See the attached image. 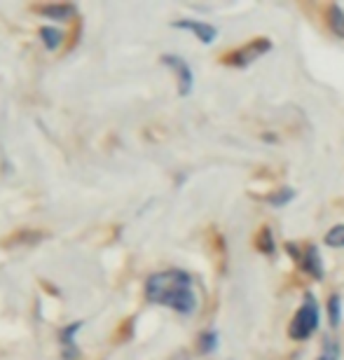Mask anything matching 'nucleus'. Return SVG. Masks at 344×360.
<instances>
[{
    "instance_id": "nucleus-15",
    "label": "nucleus",
    "mask_w": 344,
    "mask_h": 360,
    "mask_svg": "<svg viewBox=\"0 0 344 360\" xmlns=\"http://www.w3.org/2000/svg\"><path fill=\"white\" fill-rule=\"evenodd\" d=\"M340 344L333 340V337H328L326 344H324V349H321V356L319 360H340Z\"/></svg>"
},
{
    "instance_id": "nucleus-5",
    "label": "nucleus",
    "mask_w": 344,
    "mask_h": 360,
    "mask_svg": "<svg viewBox=\"0 0 344 360\" xmlns=\"http://www.w3.org/2000/svg\"><path fill=\"white\" fill-rule=\"evenodd\" d=\"M174 28L190 31L199 42H204V45H211V42H216V38H218L216 26L206 24V21H199V19H178V21H174Z\"/></svg>"
},
{
    "instance_id": "nucleus-10",
    "label": "nucleus",
    "mask_w": 344,
    "mask_h": 360,
    "mask_svg": "<svg viewBox=\"0 0 344 360\" xmlns=\"http://www.w3.org/2000/svg\"><path fill=\"white\" fill-rule=\"evenodd\" d=\"M328 28L344 40V10L340 5H331L328 7Z\"/></svg>"
},
{
    "instance_id": "nucleus-2",
    "label": "nucleus",
    "mask_w": 344,
    "mask_h": 360,
    "mask_svg": "<svg viewBox=\"0 0 344 360\" xmlns=\"http://www.w3.org/2000/svg\"><path fill=\"white\" fill-rule=\"evenodd\" d=\"M319 319H321V314H319L317 300H314L312 295H307L302 307H300L298 314L293 316V321L288 326V337L293 342H307L314 333H317Z\"/></svg>"
},
{
    "instance_id": "nucleus-14",
    "label": "nucleus",
    "mask_w": 344,
    "mask_h": 360,
    "mask_svg": "<svg viewBox=\"0 0 344 360\" xmlns=\"http://www.w3.org/2000/svg\"><path fill=\"white\" fill-rule=\"evenodd\" d=\"M328 248H344V225H335L331 232L326 234Z\"/></svg>"
},
{
    "instance_id": "nucleus-8",
    "label": "nucleus",
    "mask_w": 344,
    "mask_h": 360,
    "mask_svg": "<svg viewBox=\"0 0 344 360\" xmlns=\"http://www.w3.org/2000/svg\"><path fill=\"white\" fill-rule=\"evenodd\" d=\"M33 12L42 14L47 19L54 21H68L70 17H75V5L70 3H49V5H35Z\"/></svg>"
},
{
    "instance_id": "nucleus-12",
    "label": "nucleus",
    "mask_w": 344,
    "mask_h": 360,
    "mask_svg": "<svg viewBox=\"0 0 344 360\" xmlns=\"http://www.w3.org/2000/svg\"><path fill=\"white\" fill-rule=\"evenodd\" d=\"M293 199H295V190H293V187H279L274 194H269V197H267V201L274 208H281V206L288 204V201H293Z\"/></svg>"
},
{
    "instance_id": "nucleus-13",
    "label": "nucleus",
    "mask_w": 344,
    "mask_h": 360,
    "mask_svg": "<svg viewBox=\"0 0 344 360\" xmlns=\"http://www.w3.org/2000/svg\"><path fill=\"white\" fill-rule=\"evenodd\" d=\"M328 319H331L333 328H338L342 323V300H340V295H331V297H328Z\"/></svg>"
},
{
    "instance_id": "nucleus-3",
    "label": "nucleus",
    "mask_w": 344,
    "mask_h": 360,
    "mask_svg": "<svg viewBox=\"0 0 344 360\" xmlns=\"http://www.w3.org/2000/svg\"><path fill=\"white\" fill-rule=\"evenodd\" d=\"M269 49H272V42L267 38H255V40H250L248 45L234 49V52H229L225 63H227V66H234V68H246L253 61L260 59V56L267 54Z\"/></svg>"
},
{
    "instance_id": "nucleus-16",
    "label": "nucleus",
    "mask_w": 344,
    "mask_h": 360,
    "mask_svg": "<svg viewBox=\"0 0 344 360\" xmlns=\"http://www.w3.org/2000/svg\"><path fill=\"white\" fill-rule=\"evenodd\" d=\"M199 349H202V354H213V351L218 349V335L213 333H204L199 337Z\"/></svg>"
},
{
    "instance_id": "nucleus-11",
    "label": "nucleus",
    "mask_w": 344,
    "mask_h": 360,
    "mask_svg": "<svg viewBox=\"0 0 344 360\" xmlns=\"http://www.w3.org/2000/svg\"><path fill=\"white\" fill-rule=\"evenodd\" d=\"M255 241H257V250H260V253L274 255L276 246H274V234H272V229H269V227H262Z\"/></svg>"
},
{
    "instance_id": "nucleus-7",
    "label": "nucleus",
    "mask_w": 344,
    "mask_h": 360,
    "mask_svg": "<svg viewBox=\"0 0 344 360\" xmlns=\"http://www.w3.org/2000/svg\"><path fill=\"white\" fill-rule=\"evenodd\" d=\"M300 267H302L305 274H310L312 278H324V262H321V255H319V248L314 246V243H310V246L302 248V253H300L298 257Z\"/></svg>"
},
{
    "instance_id": "nucleus-1",
    "label": "nucleus",
    "mask_w": 344,
    "mask_h": 360,
    "mask_svg": "<svg viewBox=\"0 0 344 360\" xmlns=\"http://www.w3.org/2000/svg\"><path fill=\"white\" fill-rule=\"evenodd\" d=\"M146 297L153 304L174 309L176 314L190 316L197 311V292L195 281L183 269H167L157 271L146 281Z\"/></svg>"
},
{
    "instance_id": "nucleus-9",
    "label": "nucleus",
    "mask_w": 344,
    "mask_h": 360,
    "mask_svg": "<svg viewBox=\"0 0 344 360\" xmlns=\"http://www.w3.org/2000/svg\"><path fill=\"white\" fill-rule=\"evenodd\" d=\"M38 35H40L42 45H45V49H49V52L59 49L61 40H63V33L59 31V28H54V26H42L38 31Z\"/></svg>"
},
{
    "instance_id": "nucleus-6",
    "label": "nucleus",
    "mask_w": 344,
    "mask_h": 360,
    "mask_svg": "<svg viewBox=\"0 0 344 360\" xmlns=\"http://www.w3.org/2000/svg\"><path fill=\"white\" fill-rule=\"evenodd\" d=\"M84 326L82 321H75L73 326H66L59 333V347H61V360H77L80 358V349L75 344V335L77 330Z\"/></svg>"
},
{
    "instance_id": "nucleus-4",
    "label": "nucleus",
    "mask_w": 344,
    "mask_h": 360,
    "mask_svg": "<svg viewBox=\"0 0 344 360\" xmlns=\"http://www.w3.org/2000/svg\"><path fill=\"white\" fill-rule=\"evenodd\" d=\"M162 63L174 70V75L178 80V94H181V96H190L192 89H195V75H192L190 63L178 54H162Z\"/></svg>"
}]
</instances>
